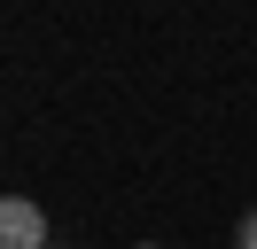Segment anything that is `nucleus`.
Returning a JSON list of instances; mask_svg holds the SVG:
<instances>
[{
  "label": "nucleus",
  "mask_w": 257,
  "mask_h": 249,
  "mask_svg": "<svg viewBox=\"0 0 257 249\" xmlns=\"http://www.w3.org/2000/svg\"><path fill=\"white\" fill-rule=\"evenodd\" d=\"M0 249H47V210L32 195H0Z\"/></svg>",
  "instance_id": "nucleus-1"
},
{
  "label": "nucleus",
  "mask_w": 257,
  "mask_h": 249,
  "mask_svg": "<svg viewBox=\"0 0 257 249\" xmlns=\"http://www.w3.org/2000/svg\"><path fill=\"white\" fill-rule=\"evenodd\" d=\"M234 249H257V210H249V218L234 226Z\"/></svg>",
  "instance_id": "nucleus-2"
}]
</instances>
